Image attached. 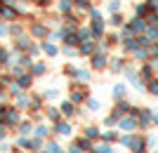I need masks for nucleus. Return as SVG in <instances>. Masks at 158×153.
I'll use <instances>...</instances> for the list:
<instances>
[{"label": "nucleus", "instance_id": "nucleus-2", "mask_svg": "<svg viewBox=\"0 0 158 153\" xmlns=\"http://www.w3.org/2000/svg\"><path fill=\"white\" fill-rule=\"evenodd\" d=\"M85 99H87V90H83V87H73V90H71V101H73V104L85 101Z\"/></svg>", "mask_w": 158, "mask_h": 153}, {"label": "nucleus", "instance_id": "nucleus-10", "mask_svg": "<svg viewBox=\"0 0 158 153\" xmlns=\"http://www.w3.org/2000/svg\"><path fill=\"white\" fill-rule=\"evenodd\" d=\"M97 50H94V45L90 42V40H85V42H80V54H94Z\"/></svg>", "mask_w": 158, "mask_h": 153}, {"label": "nucleus", "instance_id": "nucleus-16", "mask_svg": "<svg viewBox=\"0 0 158 153\" xmlns=\"http://www.w3.org/2000/svg\"><path fill=\"white\" fill-rule=\"evenodd\" d=\"M113 97H116V99H125V87H123V85H116V87H113Z\"/></svg>", "mask_w": 158, "mask_h": 153}, {"label": "nucleus", "instance_id": "nucleus-21", "mask_svg": "<svg viewBox=\"0 0 158 153\" xmlns=\"http://www.w3.org/2000/svg\"><path fill=\"white\" fill-rule=\"evenodd\" d=\"M17 97H19V99H17L19 108H24V106H28V104H31V99H28V94H26V97H24V94H17Z\"/></svg>", "mask_w": 158, "mask_h": 153}, {"label": "nucleus", "instance_id": "nucleus-12", "mask_svg": "<svg viewBox=\"0 0 158 153\" xmlns=\"http://www.w3.org/2000/svg\"><path fill=\"white\" fill-rule=\"evenodd\" d=\"M73 78L78 83H87L90 80V71H73Z\"/></svg>", "mask_w": 158, "mask_h": 153}, {"label": "nucleus", "instance_id": "nucleus-27", "mask_svg": "<svg viewBox=\"0 0 158 153\" xmlns=\"http://www.w3.org/2000/svg\"><path fill=\"white\" fill-rule=\"evenodd\" d=\"M78 38H80V42L90 40V31H87V28H80V31H78Z\"/></svg>", "mask_w": 158, "mask_h": 153}, {"label": "nucleus", "instance_id": "nucleus-17", "mask_svg": "<svg viewBox=\"0 0 158 153\" xmlns=\"http://www.w3.org/2000/svg\"><path fill=\"white\" fill-rule=\"evenodd\" d=\"M31 83H33V75H28V73H21L19 75V85L21 87H28Z\"/></svg>", "mask_w": 158, "mask_h": 153}, {"label": "nucleus", "instance_id": "nucleus-19", "mask_svg": "<svg viewBox=\"0 0 158 153\" xmlns=\"http://www.w3.org/2000/svg\"><path fill=\"white\" fill-rule=\"evenodd\" d=\"M47 68H45V64H35V66H33V75H35V78H40V75L45 73Z\"/></svg>", "mask_w": 158, "mask_h": 153}, {"label": "nucleus", "instance_id": "nucleus-39", "mask_svg": "<svg viewBox=\"0 0 158 153\" xmlns=\"http://www.w3.org/2000/svg\"><path fill=\"white\" fill-rule=\"evenodd\" d=\"M118 7H120V2H118V0H113L111 5H109V10H111V12H116V10H118Z\"/></svg>", "mask_w": 158, "mask_h": 153}, {"label": "nucleus", "instance_id": "nucleus-25", "mask_svg": "<svg viewBox=\"0 0 158 153\" xmlns=\"http://www.w3.org/2000/svg\"><path fill=\"white\" fill-rule=\"evenodd\" d=\"M76 144H78L80 148H87V151H92V144H90V139H87V137H85V139H78Z\"/></svg>", "mask_w": 158, "mask_h": 153}, {"label": "nucleus", "instance_id": "nucleus-46", "mask_svg": "<svg viewBox=\"0 0 158 153\" xmlns=\"http://www.w3.org/2000/svg\"><path fill=\"white\" fill-rule=\"evenodd\" d=\"M137 153H144V151H137Z\"/></svg>", "mask_w": 158, "mask_h": 153}, {"label": "nucleus", "instance_id": "nucleus-22", "mask_svg": "<svg viewBox=\"0 0 158 153\" xmlns=\"http://www.w3.org/2000/svg\"><path fill=\"white\" fill-rule=\"evenodd\" d=\"M40 153H59V146H57V144H54V141H52V144H47V146L43 148V151H40Z\"/></svg>", "mask_w": 158, "mask_h": 153}, {"label": "nucleus", "instance_id": "nucleus-32", "mask_svg": "<svg viewBox=\"0 0 158 153\" xmlns=\"http://www.w3.org/2000/svg\"><path fill=\"white\" fill-rule=\"evenodd\" d=\"M111 24H113V26H120V24H123V17H120V14H113V17H111Z\"/></svg>", "mask_w": 158, "mask_h": 153}, {"label": "nucleus", "instance_id": "nucleus-15", "mask_svg": "<svg viewBox=\"0 0 158 153\" xmlns=\"http://www.w3.org/2000/svg\"><path fill=\"white\" fill-rule=\"evenodd\" d=\"M43 50H45L47 57H54V54H57V45H52V42H43Z\"/></svg>", "mask_w": 158, "mask_h": 153}, {"label": "nucleus", "instance_id": "nucleus-43", "mask_svg": "<svg viewBox=\"0 0 158 153\" xmlns=\"http://www.w3.org/2000/svg\"><path fill=\"white\" fill-rule=\"evenodd\" d=\"M0 139H5V127L0 125Z\"/></svg>", "mask_w": 158, "mask_h": 153}, {"label": "nucleus", "instance_id": "nucleus-40", "mask_svg": "<svg viewBox=\"0 0 158 153\" xmlns=\"http://www.w3.org/2000/svg\"><path fill=\"white\" fill-rule=\"evenodd\" d=\"M69 153H83V151H80V146H78V144H73V146L69 148Z\"/></svg>", "mask_w": 158, "mask_h": 153}, {"label": "nucleus", "instance_id": "nucleus-6", "mask_svg": "<svg viewBox=\"0 0 158 153\" xmlns=\"http://www.w3.org/2000/svg\"><path fill=\"white\" fill-rule=\"evenodd\" d=\"M137 120H139V125H149V123H151V111H146V108H144V111H139V113H137Z\"/></svg>", "mask_w": 158, "mask_h": 153}, {"label": "nucleus", "instance_id": "nucleus-14", "mask_svg": "<svg viewBox=\"0 0 158 153\" xmlns=\"http://www.w3.org/2000/svg\"><path fill=\"white\" fill-rule=\"evenodd\" d=\"M92 153H113V151L109 144H97V146H92Z\"/></svg>", "mask_w": 158, "mask_h": 153}, {"label": "nucleus", "instance_id": "nucleus-4", "mask_svg": "<svg viewBox=\"0 0 158 153\" xmlns=\"http://www.w3.org/2000/svg\"><path fill=\"white\" fill-rule=\"evenodd\" d=\"M139 125V120H135V118H120V130H135V127Z\"/></svg>", "mask_w": 158, "mask_h": 153}, {"label": "nucleus", "instance_id": "nucleus-24", "mask_svg": "<svg viewBox=\"0 0 158 153\" xmlns=\"http://www.w3.org/2000/svg\"><path fill=\"white\" fill-rule=\"evenodd\" d=\"M59 115H61V111H57V108H47V118H50V120H59Z\"/></svg>", "mask_w": 158, "mask_h": 153}, {"label": "nucleus", "instance_id": "nucleus-13", "mask_svg": "<svg viewBox=\"0 0 158 153\" xmlns=\"http://www.w3.org/2000/svg\"><path fill=\"white\" fill-rule=\"evenodd\" d=\"M33 35H35V38H45V35H47V28L43 26V24H35V26H33Z\"/></svg>", "mask_w": 158, "mask_h": 153}, {"label": "nucleus", "instance_id": "nucleus-35", "mask_svg": "<svg viewBox=\"0 0 158 153\" xmlns=\"http://www.w3.org/2000/svg\"><path fill=\"white\" fill-rule=\"evenodd\" d=\"M113 71H120V68H123V59H113Z\"/></svg>", "mask_w": 158, "mask_h": 153}, {"label": "nucleus", "instance_id": "nucleus-34", "mask_svg": "<svg viewBox=\"0 0 158 153\" xmlns=\"http://www.w3.org/2000/svg\"><path fill=\"white\" fill-rule=\"evenodd\" d=\"M116 137H118V134L113 132V130H109V132H104V139H106V141H113V139H116Z\"/></svg>", "mask_w": 158, "mask_h": 153}, {"label": "nucleus", "instance_id": "nucleus-20", "mask_svg": "<svg viewBox=\"0 0 158 153\" xmlns=\"http://www.w3.org/2000/svg\"><path fill=\"white\" fill-rule=\"evenodd\" d=\"M19 50H31V40H28L26 35H21V38H19Z\"/></svg>", "mask_w": 158, "mask_h": 153}, {"label": "nucleus", "instance_id": "nucleus-37", "mask_svg": "<svg viewBox=\"0 0 158 153\" xmlns=\"http://www.w3.org/2000/svg\"><path fill=\"white\" fill-rule=\"evenodd\" d=\"M87 106L92 108V111H97V108H99V101L97 99H87Z\"/></svg>", "mask_w": 158, "mask_h": 153}, {"label": "nucleus", "instance_id": "nucleus-28", "mask_svg": "<svg viewBox=\"0 0 158 153\" xmlns=\"http://www.w3.org/2000/svg\"><path fill=\"white\" fill-rule=\"evenodd\" d=\"M59 10H61V12H69V10H71V0H61V2H59Z\"/></svg>", "mask_w": 158, "mask_h": 153}, {"label": "nucleus", "instance_id": "nucleus-1", "mask_svg": "<svg viewBox=\"0 0 158 153\" xmlns=\"http://www.w3.org/2000/svg\"><path fill=\"white\" fill-rule=\"evenodd\" d=\"M106 61H109V57H106V54L102 52V47H99L97 52L92 54V68L94 71H102V68H106Z\"/></svg>", "mask_w": 158, "mask_h": 153}, {"label": "nucleus", "instance_id": "nucleus-26", "mask_svg": "<svg viewBox=\"0 0 158 153\" xmlns=\"http://www.w3.org/2000/svg\"><path fill=\"white\" fill-rule=\"evenodd\" d=\"M149 92L153 97H158V80H149Z\"/></svg>", "mask_w": 158, "mask_h": 153}, {"label": "nucleus", "instance_id": "nucleus-3", "mask_svg": "<svg viewBox=\"0 0 158 153\" xmlns=\"http://www.w3.org/2000/svg\"><path fill=\"white\" fill-rule=\"evenodd\" d=\"M54 132L61 134V137H69V134H71V125H69V123H59V120H57V125H54Z\"/></svg>", "mask_w": 158, "mask_h": 153}, {"label": "nucleus", "instance_id": "nucleus-31", "mask_svg": "<svg viewBox=\"0 0 158 153\" xmlns=\"http://www.w3.org/2000/svg\"><path fill=\"white\" fill-rule=\"evenodd\" d=\"M123 144H125V146H132V144H135V137H132V134H125V137H123Z\"/></svg>", "mask_w": 158, "mask_h": 153}, {"label": "nucleus", "instance_id": "nucleus-44", "mask_svg": "<svg viewBox=\"0 0 158 153\" xmlns=\"http://www.w3.org/2000/svg\"><path fill=\"white\" fill-rule=\"evenodd\" d=\"M7 33V26H0V35H5Z\"/></svg>", "mask_w": 158, "mask_h": 153}, {"label": "nucleus", "instance_id": "nucleus-23", "mask_svg": "<svg viewBox=\"0 0 158 153\" xmlns=\"http://www.w3.org/2000/svg\"><path fill=\"white\" fill-rule=\"evenodd\" d=\"M47 134H50V130H47L45 125H40V127H35V137H40V139H43V137H47Z\"/></svg>", "mask_w": 158, "mask_h": 153}, {"label": "nucleus", "instance_id": "nucleus-41", "mask_svg": "<svg viewBox=\"0 0 158 153\" xmlns=\"http://www.w3.org/2000/svg\"><path fill=\"white\" fill-rule=\"evenodd\" d=\"M21 66H31V59H28V57H21Z\"/></svg>", "mask_w": 158, "mask_h": 153}, {"label": "nucleus", "instance_id": "nucleus-30", "mask_svg": "<svg viewBox=\"0 0 158 153\" xmlns=\"http://www.w3.org/2000/svg\"><path fill=\"white\" fill-rule=\"evenodd\" d=\"M135 59H139V61L146 59V50H139V47H137V50H135Z\"/></svg>", "mask_w": 158, "mask_h": 153}, {"label": "nucleus", "instance_id": "nucleus-9", "mask_svg": "<svg viewBox=\"0 0 158 153\" xmlns=\"http://www.w3.org/2000/svg\"><path fill=\"white\" fill-rule=\"evenodd\" d=\"M130 28H132V31H137V33H142V31H144V28H146V24H144V21H142V17H137V19H132Z\"/></svg>", "mask_w": 158, "mask_h": 153}, {"label": "nucleus", "instance_id": "nucleus-36", "mask_svg": "<svg viewBox=\"0 0 158 153\" xmlns=\"http://www.w3.org/2000/svg\"><path fill=\"white\" fill-rule=\"evenodd\" d=\"M19 130H21V134L26 137V134L31 132V125H28V123H24V125H19Z\"/></svg>", "mask_w": 158, "mask_h": 153}, {"label": "nucleus", "instance_id": "nucleus-29", "mask_svg": "<svg viewBox=\"0 0 158 153\" xmlns=\"http://www.w3.org/2000/svg\"><path fill=\"white\" fill-rule=\"evenodd\" d=\"M2 17H5V19H14V17H17V12H14V10H2Z\"/></svg>", "mask_w": 158, "mask_h": 153}, {"label": "nucleus", "instance_id": "nucleus-45", "mask_svg": "<svg viewBox=\"0 0 158 153\" xmlns=\"http://www.w3.org/2000/svg\"><path fill=\"white\" fill-rule=\"evenodd\" d=\"M35 2H38V5H47V2H50V0H35Z\"/></svg>", "mask_w": 158, "mask_h": 153}, {"label": "nucleus", "instance_id": "nucleus-18", "mask_svg": "<svg viewBox=\"0 0 158 153\" xmlns=\"http://www.w3.org/2000/svg\"><path fill=\"white\" fill-rule=\"evenodd\" d=\"M99 134H102V132H99L97 127H92V125H90V127L85 130V137H87V139H97Z\"/></svg>", "mask_w": 158, "mask_h": 153}, {"label": "nucleus", "instance_id": "nucleus-11", "mask_svg": "<svg viewBox=\"0 0 158 153\" xmlns=\"http://www.w3.org/2000/svg\"><path fill=\"white\" fill-rule=\"evenodd\" d=\"M61 113H64V115H76L73 101H64V104H61Z\"/></svg>", "mask_w": 158, "mask_h": 153}, {"label": "nucleus", "instance_id": "nucleus-8", "mask_svg": "<svg viewBox=\"0 0 158 153\" xmlns=\"http://www.w3.org/2000/svg\"><path fill=\"white\" fill-rule=\"evenodd\" d=\"M5 120L10 123V125H17V123H19V111H17V108H12V111H7Z\"/></svg>", "mask_w": 158, "mask_h": 153}, {"label": "nucleus", "instance_id": "nucleus-38", "mask_svg": "<svg viewBox=\"0 0 158 153\" xmlns=\"http://www.w3.org/2000/svg\"><path fill=\"white\" fill-rule=\"evenodd\" d=\"M57 94H59L57 90H47V92H45V97H47V99H57Z\"/></svg>", "mask_w": 158, "mask_h": 153}, {"label": "nucleus", "instance_id": "nucleus-42", "mask_svg": "<svg viewBox=\"0 0 158 153\" xmlns=\"http://www.w3.org/2000/svg\"><path fill=\"white\" fill-rule=\"evenodd\" d=\"M151 54H153V57H158V45H153V47H151Z\"/></svg>", "mask_w": 158, "mask_h": 153}, {"label": "nucleus", "instance_id": "nucleus-5", "mask_svg": "<svg viewBox=\"0 0 158 153\" xmlns=\"http://www.w3.org/2000/svg\"><path fill=\"white\" fill-rule=\"evenodd\" d=\"M125 111H132V108L130 106H127V104H125V101H123V99H120V104H118V106H116V108H113V115H116V118H123V115H125Z\"/></svg>", "mask_w": 158, "mask_h": 153}, {"label": "nucleus", "instance_id": "nucleus-33", "mask_svg": "<svg viewBox=\"0 0 158 153\" xmlns=\"http://www.w3.org/2000/svg\"><path fill=\"white\" fill-rule=\"evenodd\" d=\"M142 78H144V80H151V68H149V66L142 68Z\"/></svg>", "mask_w": 158, "mask_h": 153}, {"label": "nucleus", "instance_id": "nucleus-7", "mask_svg": "<svg viewBox=\"0 0 158 153\" xmlns=\"http://www.w3.org/2000/svg\"><path fill=\"white\" fill-rule=\"evenodd\" d=\"M102 33H104V21H102V19H94V24H92V35H94V38H99Z\"/></svg>", "mask_w": 158, "mask_h": 153}]
</instances>
